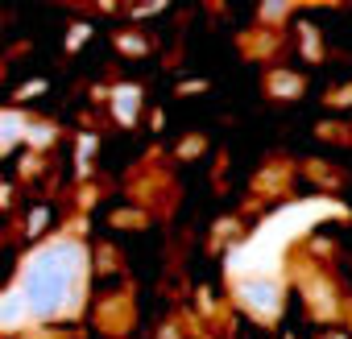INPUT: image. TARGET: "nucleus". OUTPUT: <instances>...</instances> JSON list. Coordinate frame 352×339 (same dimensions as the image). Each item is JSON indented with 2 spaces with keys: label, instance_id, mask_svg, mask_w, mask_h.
<instances>
[{
  "label": "nucleus",
  "instance_id": "f257e3e1",
  "mask_svg": "<svg viewBox=\"0 0 352 339\" xmlns=\"http://www.w3.org/2000/svg\"><path fill=\"white\" fill-rule=\"evenodd\" d=\"M83 281H87L83 240L79 236H54L21 261L13 285L25 294L34 323H50V318H67L83 306Z\"/></svg>",
  "mask_w": 352,
  "mask_h": 339
},
{
  "label": "nucleus",
  "instance_id": "f03ea898",
  "mask_svg": "<svg viewBox=\"0 0 352 339\" xmlns=\"http://www.w3.org/2000/svg\"><path fill=\"white\" fill-rule=\"evenodd\" d=\"M232 294H236V302H241L253 318H261V323H274L278 310H282V285H278L274 277H265V273H257V277H236Z\"/></svg>",
  "mask_w": 352,
  "mask_h": 339
},
{
  "label": "nucleus",
  "instance_id": "7ed1b4c3",
  "mask_svg": "<svg viewBox=\"0 0 352 339\" xmlns=\"http://www.w3.org/2000/svg\"><path fill=\"white\" fill-rule=\"evenodd\" d=\"M108 95H112L108 104H112L116 124H120V128H133L137 116H141V87H137V83H120V87H112Z\"/></svg>",
  "mask_w": 352,
  "mask_h": 339
},
{
  "label": "nucleus",
  "instance_id": "20e7f679",
  "mask_svg": "<svg viewBox=\"0 0 352 339\" xmlns=\"http://www.w3.org/2000/svg\"><path fill=\"white\" fill-rule=\"evenodd\" d=\"M25 323H34V310H30V302H25V294L13 285L9 294H5V306H0V327H5L9 335L13 331H21Z\"/></svg>",
  "mask_w": 352,
  "mask_h": 339
},
{
  "label": "nucleus",
  "instance_id": "39448f33",
  "mask_svg": "<svg viewBox=\"0 0 352 339\" xmlns=\"http://www.w3.org/2000/svg\"><path fill=\"white\" fill-rule=\"evenodd\" d=\"M302 75H294V71H270L265 75V91L274 95V100H294V95H302Z\"/></svg>",
  "mask_w": 352,
  "mask_h": 339
},
{
  "label": "nucleus",
  "instance_id": "423d86ee",
  "mask_svg": "<svg viewBox=\"0 0 352 339\" xmlns=\"http://www.w3.org/2000/svg\"><path fill=\"white\" fill-rule=\"evenodd\" d=\"M25 132H30V120H25L17 108H9V112H5V137H0V149L13 153V145H17Z\"/></svg>",
  "mask_w": 352,
  "mask_h": 339
},
{
  "label": "nucleus",
  "instance_id": "0eeeda50",
  "mask_svg": "<svg viewBox=\"0 0 352 339\" xmlns=\"http://www.w3.org/2000/svg\"><path fill=\"white\" fill-rule=\"evenodd\" d=\"M54 137H58V128H54V124H46V120H30L25 145H30V149H46V145H54Z\"/></svg>",
  "mask_w": 352,
  "mask_h": 339
},
{
  "label": "nucleus",
  "instance_id": "6e6552de",
  "mask_svg": "<svg viewBox=\"0 0 352 339\" xmlns=\"http://www.w3.org/2000/svg\"><path fill=\"white\" fill-rule=\"evenodd\" d=\"M116 50H120V54H145L149 42H145L141 34H116Z\"/></svg>",
  "mask_w": 352,
  "mask_h": 339
},
{
  "label": "nucleus",
  "instance_id": "1a4fd4ad",
  "mask_svg": "<svg viewBox=\"0 0 352 339\" xmlns=\"http://www.w3.org/2000/svg\"><path fill=\"white\" fill-rule=\"evenodd\" d=\"M298 34H302V54H307V62H319V34H315L311 25H302Z\"/></svg>",
  "mask_w": 352,
  "mask_h": 339
},
{
  "label": "nucleus",
  "instance_id": "9d476101",
  "mask_svg": "<svg viewBox=\"0 0 352 339\" xmlns=\"http://www.w3.org/2000/svg\"><path fill=\"white\" fill-rule=\"evenodd\" d=\"M46 224H50V207H34V211H30V220H25L30 236H42V232H46Z\"/></svg>",
  "mask_w": 352,
  "mask_h": 339
},
{
  "label": "nucleus",
  "instance_id": "9b49d317",
  "mask_svg": "<svg viewBox=\"0 0 352 339\" xmlns=\"http://www.w3.org/2000/svg\"><path fill=\"white\" fill-rule=\"evenodd\" d=\"M286 13H290V5H261V13H257V17H261V21H282Z\"/></svg>",
  "mask_w": 352,
  "mask_h": 339
},
{
  "label": "nucleus",
  "instance_id": "f8f14e48",
  "mask_svg": "<svg viewBox=\"0 0 352 339\" xmlns=\"http://www.w3.org/2000/svg\"><path fill=\"white\" fill-rule=\"evenodd\" d=\"M87 34H91L87 25H75V30H71V38H67V50H79V46L87 42Z\"/></svg>",
  "mask_w": 352,
  "mask_h": 339
},
{
  "label": "nucleus",
  "instance_id": "ddd939ff",
  "mask_svg": "<svg viewBox=\"0 0 352 339\" xmlns=\"http://www.w3.org/2000/svg\"><path fill=\"white\" fill-rule=\"evenodd\" d=\"M195 153H204V137H191V141H183V149H179V157H195Z\"/></svg>",
  "mask_w": 352,
  "mask_h": 339
},
{
  "label": "nucleus",
  "instance_id": "4468645a",
  "mask_svg": "<svg viewBox=\"0 0 352 339\" xmlns=\"http://www.w3.org/2000/svg\"><path fill=\"white\" fill-rule=\"evenodd\" d=\"M42 91H46V83H42V79H34V83H25V87L17 91V100H30V95H42Z\"/></svg>",
  "mask_w": 352,
  "mask_h": 339
},
{
  "label": "nucleus",
  "instance_id": "2eb2a0df",
  "mask_svg": "<svg viewBox=\"0 0 352 339\" xmlns=\"http://www.w3.org/2000/svg\"><path fill=\"white\" fill-rule=\"evenodd\" d=\"M179 91H208V79H187Z\"/></svg>",
  "mask_w": 352,
  "mask_h": 339
},
{
  "label": "nucleus",
  "instance_id": "dca6fc26",
  "mask_svg": "<svg viewBox=\"0 0 352 339\" xmlns=\"http://www.w3.org/2000/svg\"><path fill=\"white\" fill-rule=\"evenodd\" d=\"M327 339H344V335H336V331H331V335H327Z\"/></svg>",
  "mask_w": 352,
  "mask_h": 339
}]
</instances>
